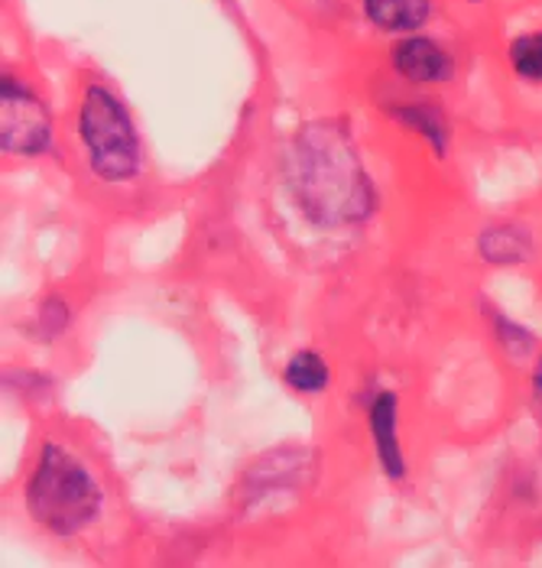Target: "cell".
I'll use <instances>...</instances> for the list:
<instances>
[{
	"label": "cell",
	"instance_id": "6da1fadb",
	"mask_svg": "<svg viewBox=\"0 0 542 568\" xmlns=\"http://www.w3.org/2000/svg\"><path fill=\"white\" fill-rule=\"evenodd\" d=\"M296 195L303 209L325 224L361 221L370 205V182L351 140L338 128H306L296 140Z\"/></svg>",
	"mask_w": 542,
	"mask_h": 568
},
{
	"label": "cell",
	"instance_id": "7a4b0ae2",
	"mask_svg": "<svg viewBox=\"0 0 542 568\" xmlns=\"http://www.w3.org/2000/svg\"><path fill=\"white\" fill-rule=\"evenodd\" d=\"M27 504L45 529L72 536L98 517L101 487L79 458L59 445H45L43 458L27 484Z\"/></svg>",
	"mask_w": 542,
	"mask_h": 568
},
{
	"label": "cell",
	"instance_id": "3957f363",
	"mask_svg": "<svg viewBox=\"0 0 542 568\" xmlns=\"http://www.w3.org/2000/svg\"><path fill=\"white\" fill-rule=\"evenodd\" d=\"M82 140L91 153V166L101 179H131L140 166V143H136L134 124L124 111V104L104 91L89 88L82 104Z\"/></svg>",
	"mask_w": 542,
	"mask_h": 568
},
{
	"label": "cell",
	"instance_id": "277c9868",
	"mask_svg": "<svg viewBox=\"0 0 542 568\" xmlns=\"http://www.w3.org/2000/svg\"><path fill=\"white\" fill-rule=\"evenodd\" d=\"M49 143V114L13 75H3V153L37 156Z\"/></svg>",
	"mask_w": 542,
	"mask_h": 568
},
{
	"label": "cell",
	"instance_id": "5b68a950",
	"mask_svg": "<svg viewBox=\"0 0 542 568\" xmlns=\"http://www.w3.org/2000/svg\"><path fill=\"white\" fill-rule=\"evenodd\" d=\"M393 65L412 79V82H442L452 75V62L442 52V45H436L432 40H407L393 49Z\"/></svg>",
	"mask_w": 542,
	"mask_h": 568
},
{
	"label": "cell",
	"instance_id": "8992f818",
	"mask_svg": "<svg viewBox=\"0 0 542 568\" xmlns=\"http://www.w3.org/2000/svg\"><path fill=\"white\" fill-rule=\"evenodd\" d=\"M370 433L377 438V455L387 468L390 478H403V452H400V436H397V396L377 394L370 403Z\"/></svg>",
	"mask_w": 542,
	"mask_h": 568
},
{
	"label": "cell",
	"instance_id": "52a82bcc",
	"mask_svg": "<svg viewBox=\"0 0 542 568\" xmlns=\"http://www.w3.org/2000/svg\"><path fill=\"white\" fill-rule=\"evenodd\" d=\"M429 13V0H367V17L380 30L407 33L416 30Z\"/></svg>",
	"mask_w": 542,
	"mask_h": 568
},
{
	"label": "cell",
	"instance_id": "ba28073f",
	"mask_svg": "<svg viewBox=\"0 0 542 568\" xmlns=\"http://www.w3.org/2000/svg\"><path fill=\"white\" fill-rule=\"evenodd\" d=\"M478 247H481V257H484V261L520 263V261H526V254H530V234H526V231H520V227L503 224V227H491V231H484Z\"/></svg>",
	"mask_w": 542,
	"mask_h": 568
},
{
	"label": "cell",
	"instance_id": "9c48e42d",
	"mask_svg": "<svg viewBox=\"0 0 542 568\" xmlns=\"http://www.w3.org/2000/svg\"><path fill=\"white\" fill-rule=\"evenodd\" d=\"M286 384L296 390V394H321L331 381L328 374V364L325 357L316 351H296L286 364Z\"/></svg>",
	"mask_w": 542,
	"mask_h": 568
},
{
	"label": "cell",
	"instance_id": "30bf717a",
	"mask_svg": "<svg viewBox=\"0 0 542 568\" xmlns=\"http://www.w3.org/2000/svg\"><path fill=\"white\" fill-rule=\"evenodd\" d=\"M510 62L517 69V75L540 82L542 79V33H526L510 45Z\"/></svg>",
	"mask_w": 542,
	"mask_h": 568
},
{
	"label": "cell",
	"instance_id": "8fae6325",
	"mask_svg": "<svg viewBox=\"0 0 542 568\" xmlns=\"http://www.w3.org/2000/svg\"><path fill=\"white\" fill-rule=\"evenodd\" d=\"M393 114L407 124L409 131L426 133V136L436 143L439 153L446 150V124H442V118H439L436 111H429V108H422V104H409V108H397Z\"/></svg>",
	"mask_w": 542,
	"mask_h": 568
},
{
	"label": "cell",
	"instance_id": "7c38bea8",
	"mask_svg": "<svg viewBox=\"0 0 542 568\" xmlns=\"http://www.w3.org/2000/svg\"><path fill=\"white\" fill-rule=\"evenodd\" d=\"M40 322H43V332L52 338V335H59L62 328H65V322H69V308L62 300H49L40 312Z\"/></svg>",
	"mask_w": 542,
	"mask_h": 568
},
{
	"label": "cell",
	"instance_id": "4fadbf2b",
	"mask_svg": "<svg viewBox=\"0 0 542 568\" xmlns=\"http://www.w3.org/2000/svg\"><path fill=\"white\" fill-rule=\"evenodd\" d=\"M536 390H540L542 396V357H540V367H536Z\"/></svg>",
	"mask_w": 542,
	"mask_h": 568
}]
</instances>
